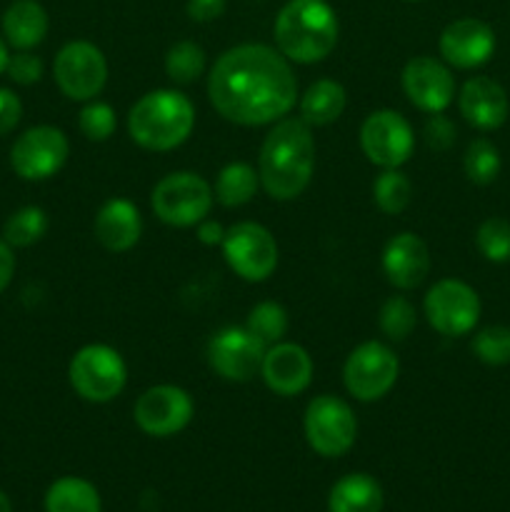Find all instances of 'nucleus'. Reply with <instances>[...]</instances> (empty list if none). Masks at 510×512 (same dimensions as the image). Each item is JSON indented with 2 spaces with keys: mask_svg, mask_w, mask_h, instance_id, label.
I'll return each mask as SVG.
<instances>
[{
  "mask_svg": "<svg viewBox=\"0 0 510 512\" xmlns=\"http://www.w3.org/2000/svg\"><path fill=\"white\" fill-rule=\"evenodd\" d=\"M210 105L228 123L258 128L283 120L298 103V78L290 60L265 43L225 50L208 73Z\"/></svg>",
  "mask_w": 510,
  "mask_h": 512,
  "instance_id": "f257e3e1",
  "label": "nucleus"
},
{
  "mask_svg": "<svg viewBox=\"0 0 510 512\" xmlns=\"http://www.w3.org/2000/svg\"><path fill=\"white\" fill-rule=\"evenodd\" d=\"M315 170L313 128L300 118L273 123L258 155L260 185L273 200H295Z\"/></svg>",
  "mask_w": 510,
  "mask_h": 512,
  "instance_id": "f03ea898",
  "label": "nucleus"
},
{
  "mask_svg": "<svg viewBox=\"0 0 510 512\" xmlns=\"http://www.w3.org/2000/svg\"><path fill=\"white\" fill-rule=\"evenodd\" d=\"M338 35V13L328 0H288L275 15V48L290 63H323L338 45Z\"/></svg>",
  "mask_w": 510,
  "mask_h": 512,
  "instance_id": "7ed1b4c3",
  "label": "nucleus"
},
{
  "mask_svg": "<svg viewBox=\"0 0 510 512\" xmlns=\"http://www.w3.org/2000/svg\"><path fill=\"white\" fill-rule=\"evenodd\" d=\"M195 128V105L175 88L145 93L128 113V135L140 148L168 153L180 148Z\"/></svg>",
  "mask_w": 510,
  "mask_h": 512,
  "instance_id": "20e7f679",
  "label": "nucleus"
},
{
  "mask_svg": "<svg viewBox=\"0 0 510 512\" xmlns=\"http://www.w3.org/2000/svg\"><path fill=\"white\" fill-rule=\"evenodd\" d=\"M213 185L198 173L178 170L155 183L150 193V208L160 223L170 228H195L213 210Z\"/></svg>",
  "mask_w": 510,
  "mask_h": 512,
  "instance_id": "39448f33",
  "label": "nucleus"
},
{
  "mask_svg": "<svg viewBox=\"0 0 510 512\" xmlns=\"http://www.w3.org/2000/svg\"><path fill=\"white\" fill-rule=\"evenodd\" d=\"M68 380L78 398L103 405L123 393L128 383V365L123 355L110 345L90 343L70 360Z\"/></svg>",
  "mask_w": 510,
  "mask_h": 512,
  "instance_id": "423d86ee",
  "label": "nucleus"
},
{
  "mask_svg": "<svg viewBox=\"0 0 510 512\" xmlns=\"http://www.w3.org/2000/svg\"><path fill=\"white\" fill-rule=\"evenodd\" d=\"M303 433L310 448L323 458H343L358 438V418L338 395H318L303 415Z\"/></svg>",
  "mask_w": 510,
  "mask_h": 512,
  "instance_id": "0eeeda50",
  "label": "nucleus"
},
{
  "mask_svg": "<svg viewBox=\"0 0 510 512\" xmlns=\"http://www.w3.org/2000/svg\"><path fill=\"white\" fill-rule=\"evenodd\" d=\"M400 360L393 348L380 340H365L350 350L343 365V385L360 403H375L395 388Z\"/></svg>",
  "mask_w": 510,
  "mask_h": 512,
  "instance_id": "6e6552de",
  "label": "nucleus"
},
{
  "mask_svg": "<svg viewBox=\"0 0 510 512\" xmlns=\"http://www.w3.org/2000/svg\"><path fill=\"white\" fill-rule=\"evenodd\" d=\"M53 78L65 98L88 103L98 98L108 83V60L90 40H70L55 55Z\"/></svg>",
  "mask_w": 510,
  "mask_h": 512,
  "instance_id": "1a4fd4ad",
  "label": "nucleus"
},
{
  "mask_svg": "<svg viewBox=\"0 0 510 512\" xmlns=\"http://www.w3.org/2000/svg\"><path fill=\"white\" fill-rule=\"evenodd\" d=\"M223 258L245 283H263L278 268V243L265 225L243 220L225 230Z\"/></svg>",
  "mask_w": 510,
  "mask_h": 512,
  "instance_id": "9d476101",
  "label": "nucleus"
},
{
  "mask_svg": "<svg viewBox=\"0 0 510 512\" xmlns=\"http://www.w3.org/2000/svg\"><path fill=\"white\" fill-rule=\"evenodd\" d=\"M480 295L465 280L443 278L428 290L423 313L430 328L445 338H463L473 333L480 320Z\"/></svg>",
  "mask_w": 510,
  "mask_h": 512,
  "instance_id": "9b49d317",
  "label": "nucleus"
},
{
  "mask_svg": "<svg viewBox=\"0 0 510 512\" xmlns=\"http://www.w3.org/2000/svg\"><path fill=\"white\" fill-rule=\"evenodd\" d=\"M68 135L55 125H35L20 133L10 148V165L15 175L30 183H40L63 170L68 163Z\"/></svg>",
  "mask_w": 510,
  "mask_h": 512,
  "instance_id": "f8f14e48",
  "label": "nucleus"
},
{
  "mask_svg": "<svg viewBox=\"0 0 510 512\" xmlns=\"http://www.w3.org/2000/svg\"><path fill=\"white\" fill-rule=\"evenodd\" d=\"M360 148L380 170L403 168L415 150L413 125L398 110H373L360 125Z\"/></svg>",
  "mask_w": 510,
  "mask_h": 512,
  "instance_id": "ddd939ff",
  "label": "nucleus"
},
{
  "mask_svg": "<svg viewBox=\"0 0 510 512\" xmlns=\"http://www.w3.org/2000/svg\"><path fill=\"white\" fill-rule=\"evenodd\" d=\"M268 345L255 338L248 328L230 325L218 330L208 340V365L215 375H220L228 383H248L260 373L263 355Z\"/></svg>",
  "mask_w": 510,
  "mask_h": 512,
  "instance_id": "4468645a",
  "label": "nucleus"
},
{
  "mask_svg": "<svg viewBox=\"0 0 510 512\" xmlns=\"http://www.w3.org/2000/svg\"><path fill=\"white\" fill-rule=\"evenodd\" d=\"M195 415L193 398L178 385H153L135 400V425L150 438H173L183 433Z\"/></svg>",
  "mask_w": 510,
  "mask_h": 512,
  "instance_id": "2eb2a0df",
  "label": "nucleus"
},
{
  "mask_svg": "<svg viewBox=\"0 0 510 512\" xmlns=\"http://www.w3.org/2000/svg\"><path fill=\"white\" fill-rule=\"evenodd\" d=\"M400 85L410 103L423 113H445L455 100V78L448 63L433 55H415L405 63Z\"/></svg>",
  "mask_w": 510,
  "mask_h": 512,
  "instance_id": "dca6fc26",
  "label": "nucleus"
},
{
  "mask_svg": "<svg viewBox=\"0 0 510 512\" xmlns=\"http://www.w3.org/2000/svg\"><path fill=\"white\" fill-rule=\"evenodd\" d=\"M495 33L485 20L458 18L440 33V60L450 68L475 70L488 63L495 53Z\"/></svg>",
  "mask_w": 510,
  "mask_h": 512,
  "instance_id": "f3484780",
  "label": "nucleus"
},
{
  "mask_svg": "<svg viewBox=\"0 0 510 512\" xmlns=\"http://www.w3.org/2000/svg\"><path fill=\"white\" fill-rule=\"evenodd\" d=\"M313 370L315 365L308 350L298 343H285V340L268 345L263 365H260L265 385L280 398H293L308 390L313 383Z\"/></svg>",
  "mask_w": 510,
  "mask_h": 512,
  "instance_id": "a211bd4d",
  "label": "nucleus"
},
{
  "mask_svg": "<svg viewBox=\"0 0 510 512\" xmlns=\"http://www.w3.org/2000/svg\"><path fill=\"white\" fill-rule=\"evenodd\" d=\"M458 108L465 123L483 133L498 130L510 113L508 93L498 80L488 78V75H475V78L465 80L458 93Z\"/></svg>",
  "mask_w": 510,
  "mask_h": 512,
  "instance_id": "6ab92c4d",
  "label": "nucleus"
},
{
  "mask_svg": "<svg viewBox=\"0 0 510 512\" xmlns=\"http://www.w3.org/2000/svg\"><path fill=\"white\" fill-rule=\"evenodd\" d=\"M380 265L393 288L413 290L428 278L430 250L420 235L398 233L385 243Z\"/></svg>",
  "mask_w": 510,
  "mask_h": 512,
  "instance_id": "aec40b11",
  "label": "nucleus"
},
{
  "mask_svg": "<svg viewBox=\"0 0 510 512\" xmlns=\"http://www.w3.org/2000/svg\"><path fill=\"white\" fill-rule=\"evenodd\" d=\"M93 233L108 253H128L143 235V215L133 200L110 198L95 213Z\"/></svg>",
  "mask_w": 510,
  "mask_h": 512,
  "instance_id": "412c9836",
  "label": "nucleus"
},
{
  "mask_svg": "<svg viewBox=\"0 0 510 512\" xmlns=\"http://www.w3.org/2000/svg\"><path fill=\"white\" fill-rule=\"evenodd\" d=\"M0 25H3V38L10 48L33 50L48 35L50 18L48 10L38 0H13L5 8Z\"/></svg>",
  "mask_w": 510,
  "mask_h": 512,
  "instance_id": "4be33fe9",
  "label": "nucleus"
},
{
  "mask_svg": "<svg viewBox=\"0 0 510 512\" xmlns=\"http://www.w3.org/2000/svg\"><path fill=\"white\" fill-rule=\"evenodd\" d=\"M385 495L368 473L343 475L328 493V512H380Z\"/></svg>",
  "mask_w": 510,
  "mask_h": 512,
  "instance_id": "5701e85b",
  "label": "nucleus"
},
{
  "mask_svg": "<svg viewBox=\"0 0 510 512\" xmlns=\"http://www.w3.org/2000/svg\"><path fill=\"white\" fill-rule=\"evenodd\" d=\"M345 105H348V93L333 78L315 80L298 98L300 120H305L310 128H325V125L335 123L343 115Z\"/></svg>",
  "mask_w": 510,
  "mask_h": 512,
  "instance_id": "b1692460",
  "label": "nucleus"
},
{
  "mask_svg": "<svg viewBox=\"0 0 510 512\" xmlns=\"http://www.w3.org/2000/svg\"><path fill=\"white\" fill-rule=\"evenodd\" d=\"M45 512H103V500L90 480L65 475L45 493Z\"/></svg>",
  "mask_w": 510,
  "mask_h": 512,
  "instance_id": "393cba45",
  "label": "nucleus"
},
{
  "mask_svg": "<svg viewBox=\"0 0 510 512\" xmlns=\"http://www.w3.org/2000/svg\"><path fill=\"white\" fill-rule=\"evenodd\" d=\"M260 175L258 170L250 163H243V160H235V163H228L218 173V180H215V200H218L223 208H240V205L250 203L253 195L258 193Z\"/></svg>",
  "mask_w": 510,
  "mask_h": 512,
  "instance_id": "a878e982",
  "label": "nucleus"
},
{
  "mask_svg": "<svg viewBox=\"0 0 510 512\" xmlns=\"http://www.w3.org/2000/svg\"><path fill=\"white\" fill-rule=\"evenodd\" d=\"M413 200V183L400 168L380 170L378 178L373 180V203L380 213L400 215L408 210Z\"/></svg>",
  "mask_w": 510,
  "mask_h": 512,
  "instance_id": "bb28decb",
  "label": "nucleus"
},
{
  "mask_svg": "<svg viewBox=\"0 0 510 512\" xmlns=\"http://www.w3.org/2000/svg\"><path fill=\"white\" fill-rule=\"evenodd\" d=\"M48 233V215L38 205H23L3 225V240L10 248H30Z\"/></svg>",
  "mask_w": 510,
  "mask_h": 512,
  "instance_id": "cd10ccee",
  "label": "nucleus"
},
{
  "mask_svg": "<svg viewBox=\"0 0 510 512\" xmlns=\"http://www.w3.org/2000/svg\"><path fill=\"white\" fill-rule=\"evenodd\" d=\"M205 50L193 40H180L165 53V75L175 85H190L205 73Z\"/></svg>",
  "mask_w": 510,
  "mask_h": 512,
  "instance_id": "c85d7f7f",
  "label": "nucleus"
},
{
  "mask_svg": "<svg viewBox=\"0 0 510 512\" xmlns=\"http://www.w3.org/2000/svg\"><path fill=\"white\" fill-rule=\"evenodd\" d=\"M245 328H248L255 338L263 340L265 345L280 343V340L288 335L290 328L288 310L280 303H275V300H263V303H258L248 313Z\"/></svg>",
  "mask_w": 510,
  "mask_h": 512,
  "instance_id": "c756f323",
  "label": "nucleus"
},
{
  "mask_svg": "<svg viewBox=\"0 0 510 512\" xmlns=\"http://www.w3.org/2000/svg\"><path fill=\"white\" fill-rule=\"evenodd\" d=\"M503 160L500 150L488 138H475L463 155L465 178L475 185H490L498 180Z\"/></svg>",
  "mask_w": 510,
  "mask_h": 512,
  "instance_id": "7c9ffc66",
  "label": "nucleus"
},
{
  "mask_svg": "<svg viewBox=\"0 0 510 512\" xmlns=\"http://www.w3.org/2000/svg\"><path fill=\"white\" fill-rule=\"evenodd\" d=\"M378 325L383 330V335L388 340H400L408 338L410 333L418 325V313H415V305L410 303L403 295H390L383 305H380L378 313Z\"/></svg>",
  "mask_w": 510,
  "mask_h": 512,
  "instance_id": "2f4dec72",
  "label": "nucleus"
},
{
  "mask_svg": "<svg viewBox=\"0 0 510 512\" xmlns=\"http://www.w3.org/2000/svg\"><path fill=\"white\" fill-rule=\"evenodd\" d=\"M475 358L490 368H503L510 363V328L508 325H488L478 330L470 343Z\"/></svg>",
  "mask_w": 510,
  "mask_h": 512,
  "instance_id": "473e14b6",
  "label": "nucleus"
},
{
  "mask_svg": "<svg viewBox=\"0 0 510 512\" xmlns=\"http://www.w3.org/2000/svg\"><path fill=\"white\" fill-rule=\"evenodd\" d=\"M475 245L490 263H510V220L488 218L478 225Z\"/></svg>",
  "mask_w": 510,
  "mask_h": 512,
  "instance_id": "72a5a7b5",
  "label": "nucleus"
},
{
  "mask_svg": "<svg viewBox=\"0 0 510 512\" xmlns=\"http://www.w3.org/2000/svg\"><path fill=\"white\" fill-rule=\"evenodd\" d=\"M78 128L93 143H103L118 128V118H115L113 105L103 103V100H88L78 115Z\"/></svg>",
  "mask_w": 510,
  "mask_h": 512,
  "instance_id": "f704fd0d",
  "label": "nucleus"
},
{
  "mask_svg": "<svg viewBox=\"0 0 510 512\" xmlns=\"http://www.w3.org/2000/svg\"><path fill=\"white\" fill-rule=\"evenodd\" d=\"M8 78L18 85H35L43 78V60L33 55L30 50H18L8 60Z\"/></svg>",
  "mask_w": 510,
  "mask_h": 512,
  "instance_id": "c9c22d12",
  "label": "nucleus"
},
{
  "mask_svg": "<svg viewBox=\"0 0 510 512\" xmlns=\"http://www.w3.org/2000/svg\"><path fill=\"white\" fill-rule=\"evenodd\" d=\"M455 135H458V130H455L453 120L445 118L443 113L430 115L428 123H425V143H428L433 150L453 148Z\"/></svg>",
  "mask_w": 510,
  "mask_h": 512,
  "instance_id": "e433bc0d",
  "label": "nucleus"
},
{
  "mask_svg": "<svg viewBox=\"0 0 510 512\" xmlns=\"http://www.w3.org/2000/svg\"><path fill=\"white\" fill-rule=\"evenodd\" d=\"M23 118V103L10 88H0V138L10 135Z\"/></svg>",
  "mask_w": 510,
  "mask_h": 512,
  "instance_id": "4c0bfd02",
  "label": "nucleus"
},
{
  "mask_svg": "<svg viewBox=\"0 0 510 512\" xmlns=\"http://www.w3.org/2000/svg\"><path fill=\"white\" fill-rule=\"evenodd\" d=\"M225 5H228L225 0H188L185 10L195 23H210L225 13Z\"/></svg>",
  "mask_w": 510,
  "mask_h": 512,
  "instance_id": "58836bf2",
  "label": "nucleus"
},
{
  "mask_svg": "<svg viewBox=\"0 0 510 512\" xmlns=\"http://www.w3.org/2000/svg\"><path fill=\"white\" fill-rule=\"evenodd\" d=\"M13 275H15L13 248H10V245L0 238V293L8 288L10 280H13Z\"/></svg>",
  "mask_w": 510,
  "mask_h": 512,
  "instance_id": "ea45409f",
  "label": "nucleus"
},
{
  "mask_svg": "<svg viewBox=\"0 0 510 512\" xmlns=\"http://www.w3.org/2000/svg\"><path fill=\"white\" fill-rule=\"evenodd\" d=\"M195 228H198V240L203 245H220V243H223L225 228L220 223H215V220L205 218V220H200Z\"/></svg>",
  "mask_w": 510,
  "mask_h": 512,
  "instance_id": "a19ab883",
  "label": "nucleus"
},
{
  "mask_svg": "<svg viewBox=\"0 0 510 512\" xmlns=\"http://www.w3.org/2000/svg\"><path fill=\"white\" fill-rule=\"evenodd\" d=\"M8 60H10V50H8V43H5V38L0 35V75L8 70Z\"/></svg>",
  "mask_w": 510,
  "mask_h": 512,
  "instance_id": "79ce46f5",
  "label": "nucleus"
},
{
  "mask_svg": "<svg viewBox=\"0 0 510 512\" xmlns=\"http://www.w3.org/2000/svg\"><path fill=\"white\" fill-rule=\"evenodd\" d=\"M0 512H13V505H10V498L3 493V490H0Z\"/></svg>",
  "mask_w": 510,
  "mask_h": 512,
  "instance_id": "37998d69",
  "label": "nucleus"
},
{
  "mask_svg": "<svg viewBox=\"0 0 510 512\" xmlns=\"http://www.w3.org/2000/svg\"><path fill=\"white\" fill-rule=\"evenodd\" d=\"M405 3H420V0H405Z\"/></svg>",
  "mask_w": 510,
  "mask_h": 512,
  "instance_id": "c03bdc74",
  "label": "nucleus"
}]
</instances>
